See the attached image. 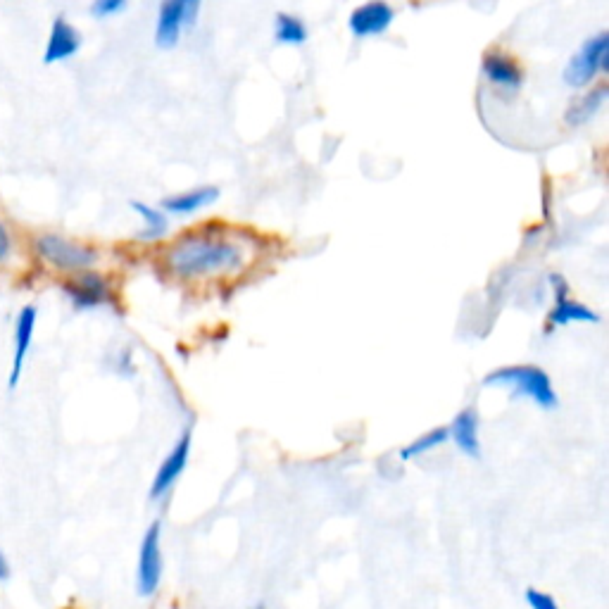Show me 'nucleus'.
Listing matches in <instances>:
<instances>
[{
	"label": "nucleus",
	"mask_w": 609,
	"mask_h": 609,
	"mask_svg": "<svg viewBox=\"0 0 609 609\" xmlns=\"http://www.w3.org/2000/svg\"><path fill=\"white\" fill-rule=\"evenodd\" d=\"M395 20V12L384 0H369L360 5L350 15V31L357 39H369V36L386 34Z\"/></svg>",
	"instance_id": "obj_11"
},
{
	"label": "nucleus",
	"mask_w": 609,
	"mask_h": 609,
	"mask_svg": "<svg viewBox=\"0 0 609 609\" xmlns=\"http://www.w3.org/2000/svg\"><path fill=\"white\" fill-rule=\"evenodd\" d=\"M36 317H39V312H36L34 305H24L22 312L17 315L15 322V355H12V372L8 379V388H17L20 384L22 374H24V364H27L31 343H34V331H36Z\"/></svg>",
	"instance_id": "obj_12"
},
{
	"label": "nucleus",
	"mask_w": 609,
	"mask_h": 609,
	"mask_svg": "<svg viewBox=\"0 0 609 609\" xmlns=\"http://www.w3.org/2000/svg\"><path fill=\"white\" fill-rule=\"evenodd\" d=\"M131 210L143 219V231H141L143 241H158V238L167 234L169 222L165 212L155 210V207L141 203V200H134V203H131Z\"/></svg>",
	"instance_id": "obj_16"
},
{
	"label": "nucleus",
	"mask_w": 609,
	"mask_h": 609,
	"mask_svg": "<svg viewBox=\"0 0 609 609\" xmlns=\"http://www.w3.org/2000/svg\"><path fill=\"white\" fill-rule=\"evenodd\" d=\"M274 36L276 41L286 43V46H300V43L307 41V27L295 15L279 12L274 22Z\"/></svg>",
	"instance_id": "obj_19"
},
{
	"label": "nucleus",
	"mask_w": 609,
	"mask_h": 609,
	"mask_svg": "<svg viewBox=\"0 0 609 609\" xmlns=\"http://www.w3.org/2000/svg\"><path fill=\"white\" fill-rule=\"evenodd\" d=\"M34 255L43 265L58 269L62 274H77L84 269H93L98 262V250L86 246V243L72 241V238L43 231L34 236Z\"/></svg>",
	"instance_id": "obj_3"
},
{
	"label": "nucleus",
	"mask_w": 609,
	"mask_h": 609,
	"mask_svg": "<svg viewBox=\"0 0 609 609\" xmlns=\"http://www.w3.org/2000/svg\"><path fill=\"white\" fill-rule=\"evenodd\" d=\"M12 576V569H10V560L5 557V552L0 550V583H5Z\"/></svg>",
	"instance_id": "obj_23"
},
{
	"label": "nucleus",
	"mask_w": 609,
	"mask_h": 609,
	"mask_svg": "<svg viewBox=\"0 0 609 609\" xmlns=\"http://www.w3.org/2000/svg\"><path fill=\"white\" fill-rule=\"evenodd\" d=\"M15 255V234H12V226L8 217L0 210V267H5Z\"/></svg>",
	"instance_id": "obj_20"
},
{
	"label": "nucleus",
	"mask_w": 609,
	"mask_h": 609,
	"mask_svg": "<svg viewBox=\"0 0 609 609\" xmlns=\"http://www.w3.org/2000/svg\"><path fill=\"white\" fill-rule=\"evenodd\" d=\"M127 8V0H93L91 3V15L96 20H108V17H115Z\"/></svg>",
	"instance_id": "obj_21"
},
{
	"label": "nucleus",
	"mask_w": 609,
	"mask_h": 609,
	"mask_svg": "<svg viewBox=\"0 0 609 609\" xmlns=\"http://www.w3.org/2000/svg\"><path fill=\"white\" fill-rule=\"evenodd\" d=\"M526 605H529L531 609H560V605H557V600L552 598L550 593H543V590L538 588H526Z\"/></svg>",
	"instance_id": "obj_22"
},
{
	"label": "nucleus",
	"mask_w": 609,
	"mask_h": 609,
	"mask_svg": "<svg viewBox=\"0 0 609 609\" xmlns=\"http://www.w3.org/2000/svg\"><path fill=\"white\" fill-rule=\"evenodd\" d=\"M219 198V191L215 186H200L191 188V191L177 193V196H169L162 200V210L169 212V215H193V212L203 210V207L212 205Z\"/></svg>",
	"instance_id": "obj_15"
},
{
	"label": "nucleus",
	"mask_w": 609,
	"mask_h": 609,
	"mask_svg": "<svg viewBox=\"0 0 609 609\" xmlns=\"http://www.w3.org/2000/svg\"><path fill=\"white\" fill-rule=\"evenodd\" d=\"M246 265V250L229 238L191 234L179 238L167 253V267L181 279L231 274Z\"/></svg>",
	"instance_id": "obj_1"
},
{
	"label": "nucleus",
	"mask_w": 609,
	"mask_h": 609,
	"mask_svg": "<svg viewBox=\"0 0 609 609\" xmlns=\"http://www.w3.org/2000/svg\"><path fill=\"white\" fill-rule=\"evenodd\" d=\"M609 69V34L600 31L598 36L583 43L579 53L569 60L564 69V84L571 89H583V86L593 84L598 74H605Z\"/></svg>",
	"instance_id": "obj_4"
},
{
	"label": "nucleus",
	"mask_w": 609,
	"mask_h": 609,
	"mask_svg": "<svg viewBox=\"0 0 609 609\" xmlns=\"http://www.w3.org/2000/svg\"><path fill=\"white\" fill-rule=\"evenodd\" d=\"M481 72L493 86L505 91H519V86L524 84V72H521L519 62L502 50H491V53L483 55Z\"/></svg>",
	"instance_id": "obj_13"
},
{
	"label": "nucleus",
	"mask_w": 609,
	"mask_h": 609,
	"mask_svg": "<svg viewBox=\"0 0 609 609\" xmlns=\"http://www.w3.org/2000/svg\"><path fill=\"white\" fill-rule=\"evenodd\" d=\"M479 412L474 407H464L460 414H455L452 424L448 426L450 441L457 445V450L467 457L481 455V438H479Z\"/></svg>",
	"instance_id": "obj_14"
},
{
	"label": "nucleus",
	"mask_w": 609,
	"mask_h": 609,
	"mask_svg": "<svg viewBox=\"0 0 609 609\" xmlns=\"http://www.w3.org/2000/svg\"><path fill=\"white\" fill-rule=\"evenodd\" d=\"M255 609H265V607H255Z\"/></svg>",
	"instance_id": "obj_24"
},
{
	"label": "nucleus",
	"mask_w": 609,
	"mask_h": 609,
	"mask_svg": "<svg viewBox=\"0 0 609 609\" xmlns=\"http://www.w3.org/2000/svg\"><path fill=\"white\" fill-rule=\"evenodd\" d=\"M605 98H607V86H598V89L588 91L586 96H581L574 105H571L564 119H567V124H571V127H579V124L588 122V119L600 110Z\"/></svg>",
	"instance_id": "obj_17"
},
{
	"label": "nucleus",
	"mask_w": 609,
	"mask_h": 609,
	"mask_svg": "<svg viewBox=\"0 0 609 609\" xmlns=\"http://www.w3.org/2000/svg\"><path fill=\"white\" fill-rule=\"evenodd\" d=\"M191 445H193V433L186 429L158 467V474H155L153 483H150V493H148L150 500H162L169 491H172L174 483L179 481L181 474H184L188 457H191Z\"/></svg>",
	"instance_id": "obj_8"
},
{
	"label": "nucleus",
	"mask_w": 609,
	"mask_h": 609,
	"mask_svg": "<svg viewBox=\"0 0 609 609\" xmlns=\"http://www.w3.org/2000/svg\"><path fill=\"white\" fill-rule=\"evenodd\" d=\"M62 293L72 303L74 310H96L110 303L112 291L108 279L103 274L93 272V269H84V272L69 274V279L62 284Z\"/></svg>",
	"instance_id": "obj_7"
},
{
	"label": "nucleus",
	"mask_w": 609,
	"mask_h": 609,
	"mask_svg": "<svg viewBox=\"0 0 609 609\" xmlns=\"http://www.w3.org/2000/svg\"><path fill=\"white\" fill-rule=\"evenodd\" d=\"M450 441L448 436V426H438V429H431L422 433L419 438H414L410 445H405L403 450H400V460H417V457L429 455L436 448H441Z\"/></svg>",
	"instance_id": "obj_18"
},
{
	"label": "nucleus",
	"mask_w": 609,
	"mask_h": 609,
	"mask_svg": "<svg viewBox=\"0 0 609 609\" xmlns=\"http://www.w3.org/2000/svg\"><path fill=\"white\" fill-rule=\"evenodd\" d=\"M162 571H165V557H162V526L153 521L143 533L141 550H138L136 569V590L141 598H153L160 590Z\"/></svg>",
	"instance_id": "obj_5"
},
{
	"label": "nucleus",
	"mask_w": 609,
	"mask_h": 609,
	"mask_svg": "<svg viewBox=\"0 0 609 609\" xmlns=\"http://www.w3.org/2000/svg\"><path fill=\"white\" fill-rule=\"evenodd\" d=\"M200 5H203V0H162L158 27H155V41L160 48L177 46L181 34L196 24Z\"/></svg>",
	"instance_id": "obj_6"
},
{
	"label": "nucleus",
	"mask_w": 609,
	"mask_h": 609,
	"mask_svg": "<svg viewBox=\"0 0 609 609\" xmlns=\"http://www.w3.org/2000/svg\"><path fill=\"white\" fill-rule=\"evenodd\" d=\"M550 286H552V293H555V307L550 310L548 315V329L552 326H567V324H598L600 322V315H595L590 307H586L583 303H579V300L569 298V284L564 281V276L560 274H552L550 276Z\"/></svg>",
	"instance_id": "obj_9"
},
{
	"label": "nucleus",
	"mask_w": 609,
	"mask_h": 609,
	"mask_svg": "<svg viewBox=\"0 0 609 609\" xmlns=\"http://www.w3.org/2000/svg\"><path fill=\"white\" fill-rule=\"evenodd\" d=\"M81 50V34L67 17H55L50 24L46 48H43V65H58L72 60Z\"/></svg>",
	"instance_id": "obj_10"
},
{
	"label": "nucleus",
	"mask_w": 609,
	"mask_h": 609,
	"mask_svg": "<svg viewBox=\"0 0 609 609\" xmlns=\"http://www.w3.org/2000/svg\"><path fill=\"white\" fill-rule=\"evenodd\" d=\"M483 386L510 388L512 393L521 395V398H529L531 403H536L541 410H555V407L560 405L548 372L536 367V364H512V367L493 369V372L486 374V379H483Z\"/></svg>",
	"instance_id": "obj_2"
}]
</instances>
